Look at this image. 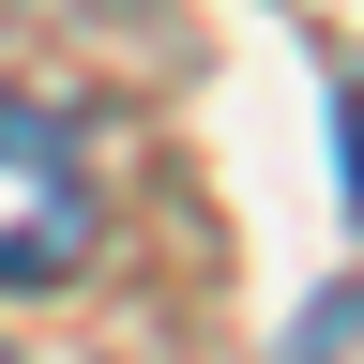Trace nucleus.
<instances>
[{"mask_svg": "<svg viewBox=\"0 0 364 364\" xmlns=\"http://www.w3.org/2000/svg\"><path fill=\"white\" fill-rule=\"evenodd\" d=\"M91 258V136L46 91H0V289H61Z\"/></svg>", "mask_w": 364, "mask_h": 364, "instance_id": "1", "label": "nucleus"}, {"mask_svg": "<svg viewBox=\"0 0 364 364\" xmlns=\"http://www.w3.org/2000/svg\"><path fill=\"white\" fill-rule=\"evenodd\" d=\"M334 136H349V213H364V91H334Z\"/></svg>", "mask_w": 364, "mask_h": 364, "instance_id": "2", "label": "nucleus"}]
</instances>
